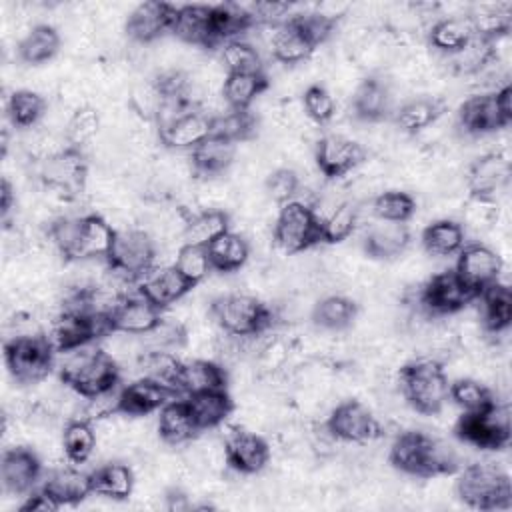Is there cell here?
<instances>
[{
  "mask_svg": "<svg viewBox=\"0 0 512 512\" xmlns=\"http://www.w3.org/2000/svg\"><path fill=\"white\" fill-rule=\"evenodd\" d=\"M170 34H174L178 40L192 46L216 48L214 34H212V6H206V4L176 6Z\"/></svg>",
  "mask_w": 512,
  "mask_h": 512,
  "instance_id": "484cf974",
  "label": "cell"
},
{
  "mask_svg": "<svg viewBox=\"0 0 512 512\" xmlns=\"http://www.w3.org/2000/svg\"><path fill=\"white\" fill-rule=\"evenodd\" d=\"M454 272L462 278L466 286L480 294L486 286L500 280L502 258L494 248L482 242L464 244L462 250L458 252Z\"/></svg>",
  "mask_w": 512,
  "mask_h": 512,
  "instance_id": "9a60e30c",
  "label": "cell"
},
{
  "mask_svg": "<svg viewBox=\"0 0 512 512\" xmlns=\"http://www.w3.org/2000/svg\"><path fill=\"white\" fill-rule=\"evenodd\" d=\"M270 86L266 72L258 74H224L220 96L230 110H250L254 100Z\"/></svg>",
  "mask_w": 512,
  "mask_h": 512,
  "instance_id": "74e56055",
  "label": "cell"
},
{
  "mask_svg": "<svg viewBox=\"0 0 512 512\" xmlns=\"http://www.w3.org/2000/svg\"><path fill=\"white\" fill-rule=\"evenodd\" d=\"M456 494L474 510H508L512 504L510 476L496 462H474L462 468Z\"/></svg>",
  "mask_w": 512,
  "mask_h": 512,
  "instance_id": "277c9868",
  "label": "cell"
},
{
  "mask_svg": "<svg viewBox=\"0 0 512 512\" xmlns=\"http://www.w3.org/2000/svg\"><path fill=\"white\" fill-rule=\"evenodd\" d=\"M226 464L240 474H258L270 462V444L256 432L234 428L224 438Z\"/></svg>",
  "mask_w": 512,
  "mask_h": 512,
  "instance_id": "2e32d148",
  "label": "cell"
},
{
  "mask_svg": "<svg viewBox=\"0 0 512 512\" xmlns=\"http://www.w3.org/2000/svg\"><path fill=\"white\" fill-rule=\"evenodd\" d=\"M156 418V432L160 440H164L170 446H180L186 442H192L196 434L200 432L192 412L182 396L170 398L158 412Z\"/></svg>",
  "mask_w": 512,
  "mask_h": 512,
  "instance_id": "83f0119b",
  "label": "cell"
},
{
  "mask_svg": "<svg viewBox=\"0 0 512 512\" xmlns=\"http://www.w3.org/2000/svg\"><path fill=\"white\" fill-rule=\"evenodd\" d=\"M220 62L226 68V74H258L264 72V62L258 48L244 40L236 38L220 46Z\"/></svg>",
  "mask_w": 512,
  "mask_h": 512,
  "instance_id": "c3c4849f",
  "label": "cell"
},
{
  "mask_svg": "<svg viewBox=\"0 0 512 512\" xmlns=\"http://www.w3.org/2000/svg\"><path fill=\"white\" fill-rule=\"evenodd\" d=\"M142 338L144 350H170L176 352L178 348H182L188 340V332L184 328V324L176 322V320H168L162 318L150 332H146Z\"/></svg>",
  "mask_w": 512,
  "mask_h": 512,
  "instance_id": "680465c9",
  "label": "cell"
},
{
  "mask_svg": "<svg viewBox=\"0 0 512 512\" xmlns=\"http://www.w3.org/2000/svg\"><path fill=\"white\" fill-rule=\"evenodd\" d=\"M398 384L404 400L420 414L436 416L450 400V380L442 362L418 358L406 362L398 372Z\"/></svg>",
  "mask_w": 512,
  "mask_h": 512,
  "instance_id": "3957f363",
  "label": "cell"
},
{
  "mask_svg": "<svg viewBox=\"0 0 512 512\" xmlns=\"http://www.w3.org/2000/svg\"><path fill=\"white\" fill-rule=\"evenodd\" d=\"M162 310L152 304L148 298H144L138 290L132 294H124L118 306L112 312V328L114 334L124 336H144L150 332L160 320Z\"/></svg>",
  "mask_w": 512,
  "mask_h": 512,
  "instance_id": "44dd1931",
  "label": "cell"
},
{
  "mask_svg": "<svg viewBox=\"0 0 512 512\" xmlns=\"http://www.w3.org/2000/svg\"><path fill=\"white\" fill-rule=\"evenodd\" d=\"M176 394L162 386L160 382H154L150 378H136L124 386H120L118 396V414L128 418H140L158 412L170 398Z\"/></svg>",
  "mask_w": 512,
  "mask_h": 512,
  "instance_id": "7402d4cb",
  "label": "cell"
},
{
  "mask_svg": "<svg viewBox=\"0 0 512 512\" xmlns=\"http://www.w3.org/2000/svg\"><path fill=\"white\" fill-rule=\"evenodd\" d=\"M450 400L462 412H482L496 402L492 390L476 378H458L450 382Z\"/></svg>",
  "mask_w": 512,
  "mask_h": 512,
  "instance_id": "f5cc1de1",
  "label": "cell"
},
{
  "mask_svg": "<svg viewBox=\"0 0 512 512\" xmlns=\"http://www.w3.org/2000/svg\"><path fill=\"white\" fill-rule=\"evenodd\" d=\"M272 244L288 256L322 244L320 222L314 210L298 200L282 204L272 226Z\"/></svg>",
  "mask_w": 512,
  "mask_h": 512,
  "instance_id": "9c48e42d",
  "label": "cell"
},
{
  "mask_svg": "<svg viewBox=\"0 0 512 512\" xmlns=\"http://www.w3.org/2000/svg\"><path fill=\"white\" fill-rule=\"evenodd\" d=\"M288 22L314 46L318 48L324 44L336 30L338 20L330 18L328 14L320 10H310V12H300L288 18Z\"/></svg>",
  "mask_w": 512,
  "mask_h": 512,
  "instance_id": "6f0895ef",
  "label": "cell"
},
{
  "mask_svg": "<svg viewBox=\"0 0 512 512\" xmlns=\"http://www.w3.org/2000/svg\"><path fill=\"white\" fill-rule=\"evenodd\" d=\"M160 102H162V94H160L154 78L134 86L132 92H130V106L144 120H152L154 122V116L158 112Z\"/></svg>",
  "mask_w": 512,
  "mask_h": 512,
  "instance_id": "6125c7cd",
  "label": "cell"
},
{
  "mask_svg": "<svg viewBox=\"0 0 512 512\" xmlns=\"http://www.w3.org/2000/svg\"><path fill=\"white\" fill-rule=\"evenodd\" d=\"M510 160L500 152H488L470 162L466 170V188L474 198H494L510 182Z\"/></svg>",
  "mask_w": 512,
  "mask_h": 512,
  "instance_id": "ac0fdd59",
  "label": "cell"
},
{
  "mask_svg": "<svg viewBox=\"0 0 512 512\" xmlns=\"http://www.w3.org/2000/svg\"><path fill=\"white\" fill-rule=\"evenodd\" d=\"M208 390H228V372L222 364L206 358L186 360L176 380L178 396H192Z\"/></svg>",
  "mask_w": 512,
  "mask_h": 512,
  "instance_id": "d4e9b609",
  "label": "cell"
},
{
  "mask_svg": "<svg viewBox=\"0 0 512 512\" xmlns=\"http://www.w3.org/2000/svg\"><path fill=\"white\" fill-rule=\"evenodd\" d=\"M206 250H208L212 270L222 272V274L238 272L240 268L246 266V262L250 258L248 240L234 230L220 234L214 242H210L206 246Z\"/></svg>",
  "mask_w": 512,
  "mask_h": 512,
  "instance_id": "ab89813d",
  "label": "cell"
},
{
  "mask_svg": "<svg viewBox=\"0 0 512 512\" xmlns=\"http://www.w3.org/2000/svg\"><path fill=\"white\" fill-rule=\"evenodd\" d=\"M322 206L326 210L314 212L320 222L322 244H340L348 240V236L356 230L358 224V208L348 200H324Z\"/></svg>",
  "mask_w": 512,
  "mask_h": 512,
  "instance_id": "8d00e7d4",
  "label": "cell"
},
{
  "mask_svg": "<svg viewBox=\"0 0 512 512\" xmlns=\"http://www.w3.org/2000/svg\"><path fill=\"white\" fill-rule=\"evenodd\" d=\"M326 432L340 442L366 444L382 434L376 416L358 400H344L332 408L324 422Z\"/></svg>",
  "mask_w": 512,
  "mask_h": 512,
  "instance_id": "4fadbf2b",
  "label": "cell"
},
{
  "mask_svg": "<svg viewBox=\"0 0 512 512\" xmlns=\"http://www.w3.org/2000/svg\"><path fill=\"white\" fill-rule=\"evenodd\" d=\"M212 128H214L212 114L202 108H192L170 126L158 130V140L168 150L190 152L208 136H212Z\"/></svg>",
  "mask_w": 512,
  "mask_h": 512,
  "instance_id": "603a6c76",
  "label": "cell"
},
{
  "mask_svg": "<svg viewBox=\"0 0 512 512\" xmlns=\"http://www.w3.org/2000/svg\"><path fill=\"white\" fill-rule=\"evenodd\" d=\"M42 476L40 456L26 446L6 448L0 460V478L4 492L14 496H26L38 486Z\"/></svg>",
  "mask_w": 512,
  "mask_h": 512,
  "instance_id": "e0dca14e",
  "label": "cell"
},
{
  "mask_svg": "<svg viewBox=\"0 0 512 512\" xmlns=\"http://www.w3.org/2000/svg\"><path fill=\"white\" fill-rule=\"evenodd\" d=\"M62 46V38L58 34V30L50 24H36L32 26L26 36L18 42V58L24 64H44L50 62Z\"/></svg>",
  "mask_w": 512,
  "mask_h": 512,
  "instance_id": "7bdbcfd3",
  "label": "cell"
},
{
  "mask_svg": "<svg viewBox=\"0 0 512 512\" xmlns=\"http://www.w3.org/2000/svg\"><path fill=\"white\" fill-rule=\"evenodd\" d=\"M158 264L156 240L138 228H120L112 250L106 258L108 272L116 274L122 282L134 284Z\"/></svg>",
  "mask_w": 512,
  "mask_h": 512,
  "instance_id": "8992f818",
  "label": "cell"
},
{
  "mask_svg": "<svg viewBox=\"0 0 512 512\" xmlns=\"http://www.w3.org/2000/svg\"><path fill=\"white\" fill-rule=\"evenodd\" d=\"M388 460L396 470L416 478L446 476L460 468L458 454L448 442L420 430L400 432L390 444Z\"/></svg>",
  "mask_w": 512,
  "mask_h": 512,
  "instance_id": "6da1fadb",
  "label": "cell"
},
{
  "mask_svg": "<svg viewBox=\"0 0 512 512\" xmlns=\"http://www.w3.org/2000/svg\"><path fill=\"white\" fill-rule=\"evenodd\" d=\"M182 398L186 400L200 432L222 426L234 412V400L228 390H208Z\"/></svg>",
  "mask_w": 512,
  "mask_h": 512,
  "instance_id": "d6a6232c",
  "label": "cell"
},
{
  "mask_svg": "<svg viewBox=\"0 0 512 512\" xmlns=\"http://www.w3.org/2000/svg\"><path fill=\"white\" fill-rule=\"evenodd\" d=\"M172 264L192 286H198L202 280L208 278L210 272H214L208 258V250L204 246L194 244H180Z\"/></svg>",
  "mask_w": 512,
  "mask_h": 512,
  "instance_id": "db71d44e",
  "label": "cell"
},
{
  "mask_svg": "<svg viewBox=\"0 0 512 512\" xmlns=\"http://www.w3.org/2000/svg\"><path fill=\"white\" fill-rule=\"evenodd\" d=\"M364 252L374 260H394L410 246V230L406 224L378 220L364 234Z\"/></svg>",
  "mask_w": 512,
  "mask_h": 512,
  "instance_id": "f546056e",
  "label": "cell"
},
{
  "mask_svg": "<svg viewBox=\"0 0 512 512\" xmlns=\"http://www.w3.org/2000/svg\"><path fill=\"white\" fill-rule=\"evenodd\" d=\"M116 230L110 220H106L102 214L90 212L80 216V236H78V252L76 262L80 260H104L108 258Z\"/></svg>",
  "mask_w": 512,
  "mask_h": 512,
  "instance_id": "f1b7e54d",
  "label": "cell"
},
{
  "mask_svg": "<svg viewBox=\"0 0 512 512\" xmlns=\"http://www.w3.org/2000/svg\"><path fill=\"white\" fill-rule=\"evenodd\" d=\"M480 302V320L486 332L502 334L512 324V294L508 284L496 280L486 286L478 298Z\"/></svg>",
  "mask_w": 512,
  "mask_h": 512,
  "instance_id": "1f68e13d",
  "label": "cell"
},
{
  "mask_svg": "<svg viewBox=\"0 0 512 512\" xmlns=\"http://www.w3.org/2000/svg\"><path fill=\"white\" fill-rule=\"evenodd\" d=\"M192 288L194 286L176 270L174 264H156L136 282V290L160 310L180 302Z\"/></svg>",
  "mask_w": 512,
  "mask_h": 512,
  "instance_id": "d6986e66",
  "label": "cell"
},
{
  "mask_svg": "<svg viewBox=\"0 0 512 512\" xmlns=\"http://www.w3.org/2000/svg\"><path fill=\"white\" fill-rule=\"evenodd\" d=\"M358 316V304L344 294H328L312 306V322L324 330H344Z\"/></svg>",
  "mask_w": 512,
  "mask_h": 512,
  "instance_id": "ee69618b",
  "label": "cell"
},
{
  "mask_svg": "<svg viewBox=\"0 0 512 512\" xmlns=\"http://www.w3.org/2000/svg\"><path fill=\"white\" fill-rule=\"evenodd\" d=\"M314 160L326 178L336 180L366 160V148L344 134L330 132L314 144Z\"/></svg>",
  "mask_w": 512,
  "mask_h": 512,
  "instance_id": "5bb4252c",
  "label": "cell"
},
{
  "mask_svg": "<svg viewBox=\"0 0 512 512\" xmlns=\"http://www.w3.org/2000/svg\"><path fill=\"white\" fill-rule=\"evenodd\" d=\"M302 112L318 126L328 124L336 116V102L330 90L322 84H310L302 92Z\"/></svg>",
  "mask_w": 512,
  "mask_h": 512,
  "instance_id": "91938a15",
  "label": "cell"
},
{
  "mask_svg": "<svg viewBox=\"0 0 512 512\" xmlns=\"http://www.w3.org/2000/svg\"><path fill=\"white\" fill-rule=\"evenodd\" d=\"M60 380L78 396L92 398L120 386L118 360L94 342L64 354Z\"/></svg>",
  "mask_w": 512,
  "mask_h": 512,
  "instance_id": "7a4b0ae2",
  "label": "cell"
},
{
  "mask_svg": "<svg viewBox=\"0 0 512 512\" xmlns=\"http://www.w3.org/2000/svg\"><path fill=\"white\" fill-rule=\"evenodd\" d=\"M476 36L468 14L456 16H442L426 32L428 44L432 50L440 52L442 56H452L466 48L470 40Z\"/></svg>",
  "mask_w": 512,
  "mask_h": 512,
  "instance_id": "4dcf8cb0",
  "label": "cell"
},
{
  "mask_svg": "<svg viewBox=\"0 0 512 512\" xmlns=\"http://www.w3.org/2000/svg\"><path fill=\"white\" fill-rule=\"evenodd\" d=\"M96 444H98L96 426L86 418H74L62 430L60 446L64 456L72 464H84L94 454Z\"/></svg>",
  "mask_w": 512,
  "mask_h": 512,
  "instance_id": "f6af8a7d",
  "label": "cell"
},
{
  "mask_svg": "<svg viewBox=\"0 0 512 512\" xmlns=\"http://www.w3.org/2000/svg\"><path fill=\"white\" fill-rule=\"evenodd\" d=\"M512 122V88L502 84L492 92L466 98L458 110V126L466 134L482 136L498 132Z\"/></svg>",
  "mask_w": 512,
  "mask_h": 512,
  "instance_id": "ba28073f",
  "label": "cell"
},
{
  "mask_svg": "<svg viewBox=\"0 0 512 512\" xmlns=\"http://www.w3.org/2000/svg\"><path fill=\"white\" fill-rule=\"evenodd\" d=\"M466 222L476 228L492 226L498 218V204L494 198H468L466 204Z\"/></svg>",
  "mask_w": 512,
  "mask_h": 512,
  "instance_id": "be15d7a7",
  "label": "cell"
},
{
  "mask_svg": "<svg viewBox=\"0 0 512 512\" xmlns=\"http://www.w3.org/2000/svg\"><path fill=\"white\" fill-rule=\"evenodd\" d=\"M236 148V142H230L216 134L208 136L204 142H200L196 148L188 152L192 174L204 180L222 176L234 164Z\"/></svg>",
  "mask_w": 512,
  "mask_h": 512,
  "instance_id": "cb8c5ba5",
  "label": "cell"
},
{
  "mask_svg": "<svg viewBox=\"0 0 512 512\" xmlns=\"http://www.w3.org/2000/svg\"><path fill=\"white\" fill-rule=\"evenodd\" d=\"M454 434L474 448L502 450L510 444V410L506 404L494 402L482 412H462Z\"/></svg>",
  "mask_w": 512,
  "mask_h": 512,
  "instance_id": "30bf717a",
  "label": "cell"
},
{
  "mask_svg": "<svg viewBox=\"0 0 512 512\" xmlns=\"http://www.w3.org/2000/svg\"><path fill=\"white\" fill-rule=\"evenodd\" d=\"M268 28H270L268 50L276 62L292 66V64L308 62L312 58L316 48L288 20Z\"/></svg>",
  "mask_w": 512,
  "mask_h": 512,
  "instance_id": "836d02e7",
  "label": "cell"
},
{
  "mask_svg": "<svg viewBox=\"0 0 512 512\" xmlns=\"http://www.w3.org/2000/svg\"><path fill=\"white\" fill-rule=\"evenodd\" d=\"M478 294L452 270L432 274L420 288L418 302L430 316H450L472 304Z\"/></svg>",
  "mask_w": 512,
  "mask_h": 512,
  "instance_id": "7c38bea8",
  "label": "cell"
},
{
  "mask_svg": "<svg viewBox=\"0 0 512 512\" xmlns=\"http://www.w3.org/2000/svg\"><path fill=\"white\" fill-rule=\"evenodd\" d=\"M42 488L60 504V506H72L82 502L84 498L92 496V484H90V474L80 472L72 466H60L54 468Z\"/></svg>",
  "mask_w": 512,
  "mask_h": 512,
  "instance_id": "d590c367",
  "label": "cell"
},
{
  "mask_svg": "<svg viewBox=\"0 0 512 512\" xmlns=\"http://www.w3.org/2000/svg\"><path fill=\"white\" fill-rule=\"evenodd\" d=\"M40 180L48 190L62 198H74L84 192L88 182V160L80 148L64 146L62 150L40 160Z\"/></svg>",
  "mask_w": 512,
  "mask_h": 512,
  "instance_id": "8fae6325",
  "label": "cell"
},
{
  "mask_svg": "<svg viewBox=\"0 0 512 512\" xmlns=\"http://www.w3.org/2000/svg\"><path fill=\"white\" fill-rule=\"evenodd\" d=\"M230 230V214L222 208H202L186 218L182 228V244L208 246L220 234Z\"/></svg>",
  "mask_w": 512,
  "mask_h": 512,
  "instance_id": "60d3db41",
  "label": "cell"
},
{
  "mask_svg": "<svg viewBox=\"0 0 512 512\" xmlns=\"http://www.w3.org/2000/svg\"><path fill=\"white\" fill-rule=\"evenodd\" d=\"M22 512H54L62 508L42 486H36L24 496V502L18 506Z\"/></svg>",
  "mask_w": 512,
  "mask_h": 512,
  "instance_id": "e7e4bbea",
  "label": "cell"
},
{
  "mask_svg": "<svg viewBox=\"0 0 512 512\" xmlns=\"http://www.w3.org/2000/svg\"><path fill=\"white\" fill-rule=\"evenodd\" d=\"M46 108H48V102L42 94L28 88H20L8 96L6 116L14 128L26 130V128H34L44 118Z\"/></svg>",
  "mask_w": 512,
  "mask_h": 512,
  "instance_id": "7dc6e473",
  "label": "cell"
},
{
  "mask_svg": "<svg viewBox=\"0 0 512 512\" xmlns=\"http://www.w3.org/2000/svg\"><path fill=\"white\" fill-rule=\"evenodd\" d=\"M136 366L140 376L160 382L162 386L170 388L176 394V380L180 374L182 360L176 352L170 350H142L136 356ZM178 396V394H176Z\"/></svg>",
  "mask_w": 512,
  "mask_h": 512,
  "instance_id": "bcb514c9",
  "label": "cell"
},
{
  "mask_svg": "<svg viewBox=\"0 0 512 512\" xmlns=\"http://www.w3.org/2000/svg\"><path fill=\"white\" fill-rule=\"evenodd\" d=\"M416 212V200L404 190H384L372 200V214L382 222L406 224Z\"/></svg>",
  "mask_w": 512,
  "mask_h": 512,
  "instance_id": "816d5d0a",
  "label": "cell"
},
{
  "mask_svg": "<svg viewBox=\"0 0 512 512\" xmlns=\"http://www.w3.org/2000/svg\"><path fill=\"white\" fill-rule=\"evenodd\" d=\"M48 240L54 250L66 260L76 262L78 236H80V216H60L48 224Z\"/></svg>",
  "mask_w": 512,
  "mask_h": 512,
  "instance_id": "11a10c76",
  "label": "cell"
},
{
  "mask_svg": "<svg viewBox=\"0 0 512 512\" xmlns=\"http://www.w3.org/2000/svg\"><path fill=\"white\" fill-rule=\"evenodd\" d=\"M444 108L446 104L438 96L410 98L394 112V122L406 134H418L430 128L444 114Z\"/></svg>",
  "mask_w": 512,
  "mask_h": 512,
  "instance_id": "f35d334b",
  "label": "cell"
},
{
  "mask_svg": "<svg viewBox=\"0 0 512 512\" xmlns=\"http://www.w3.org/2000/svg\"><path fill=\"white\" fill-rule=\"evenodd\" d=\"M464 244V226L452 218H438L422 230V246L430 256L446 258L458 254Z\"/></svg>",
  "mask_w": 512,
  "mask_h": 512,
  "instance_id": "b9f144b4",
  "label": "cell"
},
{
  "mask_svg": "<svg viewBox=\"0 0 512 512\" xmlns=\"http://www.w3.org/2000/svg\"><path fill=\"white\" fill-rule=\"evenodd\" d=\"M176 6L170 2H142L126 18V34L138 44H150L172 28Z\"/></svg>",
  "mask_w": 512,
  "mask_h": 512,
  "instance_id": "ffe728a7",
  "label": "cell"
},
{
  "mask_svg": "<svg viewBox=\"0 0 512 512\" xmlns=\"http://www.w3.org/2000/svg\"><path fill=\"white\" fill-rule=\"evenodd\" d=\"M16 208V192L14 186L10 184L8 178H2V188H0V212H2V220L6 222L10 212Z\"/></svg>",
  "mask_w": 512,
  "mask_h": 512,
  "instance_id": "03108f58",
  "label": "cell"
},
{
  "mask_svg": "<svg viewBox=\"0 0 512 512\" xmlns=\"http://www.w3.org/2000/svg\"><path fill=\"white\" fill-rule=\"evenodd\" d=\"M392 108V92L388 82L370 74L356 86L352 94V114L362 122H380L388 118Z\"/></svg>",
  "mask_w": 512,
  "mask_h": 512,
  "instance_id": "4316f807",
  "label": "cell"
},
{
  "mask_svg": "<svg viewBox=\"0 0 512 512\" xmlns=\"http://www.w3.org/2000/svg\"><path fill=\"white\" fill-rule=\"evenodd\" d=\"M264 188H266L268 198L282 206V204L292 202L300 196L302 180H300L298 172L292 170V168H276L274 172L268 174V178L264 182Z\"/></svg>",
  "mask_w": 512,
  "mask_h": 512,
  "instance_id": "94428289",
  "label": "cell"
},
{
  "mask_svg": "<svg viewBox=\"0 0 512 512\" xmlns=\"http://www.w3.org/2000/svg\"><path fill=\"white\" fill-rule=\"evenodd\" d=\"M476 36L500 40L512 28V10L506 4H484L468 14Z\"/></svg>",
  "mask_w": 512,
  "mask_h": 512,
  "instance_id": "681fc988",
  "label": "cell"
},
{
  "mask_svg": "<svg viewBox=\"0 0 512 512\" xmlns=\"http://www.w3.org/2000/svg\"><path fill=\"white\" fill-rule=\"evenodd\" d=\"M100 124H102V118L98 108H94L92 104L76 106L64 124L66 146H74L82 150V146L90 144L96 138Z\"/></svg>",
  "mask_w": 512,
  "mask_h": 512,
  "instance_id": "f907efd6",
  "label": "cell"
},
{
  "mask_svg": "<svg viewBox=\"0 0 512 512\" xmlns=\"http://www.w3.org/2000/svg\"><path fill=\"white\" fill-rule=\"evenodd\" d=\"M92 496H102L110 500H128L134 492L136 476L126 462H108L90 472Z\"/></svg>",
  "mask_w": 512,
  "mask_h": 512,
  "instance_id": "e575fe53",
  "label": "cell"
},
{
  "mask_svg": "<svg viewBox=\"0 0 512 512\" xmlns=\"http://www.w3.org/2000/svg\"><path fill=\"white\" fill-rule=\"evenodd\" d=\"M214 128L212 134L222 136L230 142H244L254 134L256 128V120L250 114V110H230L226 108V112L214 114Z\"/></svg>",
  "mask_w": 512,
  "mask_h": 512,
  "instance_id": "9f6ffc18",
  "label": "cell"
},
{
  "mask_svg": "<svg viewBox=\"0 0 512 512\" xmlns=\"http://www.w3.org/2000/svg\"><path fill=\"white\" fill-rule=\"evenodd\" d=\"M210 316L226 336L234 338L262 336L274 322L272 308L244 292H230L214 298Z\"/></svg>",
  "mask_w": 512,
  "mask_h": 512,
  "instance_id": "5b68a950",
  "label": "cell"
},
{
  "mask_svg": "<svg viewBox=\"0 0 512 512\" xmlns=\"http://www.w3.org/2000/svg\"><path fill=\"white\" fill-rule=\"evenodd\" d=\"M54 356L46 334H18L4 344L6 368L12 380L24 386L42 382L52 372Z\"/></svg>",
  "mask_w": 512,
  "mask_h": 512,
  "instance_id": "52a82bcc",
  "label": "cell"
}]
</instances>
